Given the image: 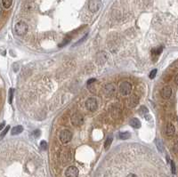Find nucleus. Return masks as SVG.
Here are the masks:
<instances>
[{"instance_id": "c756f323", "label": "nucleus", "mask_w": 178, "mask_h": 177, "mask_svg": "<svg viewBox=\"0 0 178 177\" xmlns=\"http://www.w3.org/2000/svg\"><path fill=\"white\" fill-rule=\"evenodd\" d=\"M5 127V122H3L2 124H0V130H2Z\"/></svg>"}, {"instance_id": "f03ea898", "label": "nucleus", "mask_w": 178, "mask_h": 177, "mask_svg": "<svg viewBox=\"0 0 178 177\" xmlns=\"http://www.w3.org/2000/svg\"><path fill=\"white\" fill-rule=\"evenodd\" d=\"M120 92L124 96H128L132 92V85L128 82V81H125V82L120 83Z\"/></svg>"}, {"instance_id": "f8f14e48", "label": "nucleus", "mask_w": 178, "mask_h": 177, "mask_svg": "<svg viewBox=\"0 0 178 177\" xmlns=\"http://www.w3.org/2000/svg\"><path fill=\"white\" fill-rule=\"evenodd\" d=\"M175 126L172 124V123H168L167 126V130H166V134L168 137H171L175 135Z\"/></svg>"}, {"instance_id": "5701e85b", "label": "nucleus", "mask_w": 178, "mask_h": 177, "mask_svg": "<svg viewBox=\"0 0 178 177\" xmlns=\"http://www.w3.org/2000/svg\"><path fill=\"white\" fill-rule=\"evenodd\" d=\"M157 146H158V149H159L160 151L163 150V144H162V143H161L160 140H157Z\"/></svg>"}, {"instance_id": "ddd939ff", "label": "nucleus", "mask_w": 178, "mask_h": 177, "mask_svg": "<svg viewBox=\"0 0 178 177\" xmlns=\"http://www.w3.org/2000/svg\"><path fill=\"white\" fill-rule=\"evenodd\" d=\"M130 126L134 128H140L141 127V122L136 117H133V119L129 121Z\"/></svg>"}, {"instance_id": "bb28decb", "label": "nucleus", "mask_w": 178, "mask_h": 177, "mask_svg": "<svg viewBox=\"0 0 178 177\" xmlns=\"http://www.w3.org/2000/svg\"><path fill=\"white\" fill-rule=\"evenodd\" d=\"M95 81H96V79H94V78H92V79H90V80L88 81V82H87V84H88V85H91V84H93L94 82H95Z\"/></svg>"}, {"instance_id": "0eeeda50", "label": "nucleus", "mask_w": 178, "mask_h": 177, "mask_svg": "<svg viewBox=\"0 0 178 177\" xmlns=\"http://www.w3.org/2000/svg\"><path fill=\"white\" fill-rule=\"evenodd\" d=\"M78 174H79L78 169L74 166H69L65 171V176L66 177H78Z\"/></svg>"}, {"instance_id": "6e6552de", "label": "nucleus", "mask_w": 178, "mask_h": 177, "mask_svg": "<svg viewBox=\"0 0 178 177\" xmlns=\"http://www.w3.org/2000/svg\"><path fill=\"white\" fill-rule=\"evenodd\" d=\"M160 94H161V97L162 98L168 99L172 95V88H171V86H165L164 87L162 88V90L160 92Z\"/></svg>"}, {"instance_id": "6ab92c4d", "label": "nucleus", "mask_w": 178, "mask_h": 177, "mask_svg": "<svg viewBox=\"0 0 178 177\" xmlns=\"http://www.w3.org/2000/svg\"><path fill=\"white\" fill-rule=\"evenodd\" d=\"M162 50H163V48H162V46H160V47H159V48H156V49H152V54H154V55H159L161 52H162Z\"/></svg>"}, {"instance_id": "b1692460", "label": "nucleus", "mask_w": 178, "mask_h": 177, "mask_svg": "<svg viewBox=\"0 0 178 177\" xmlns=\"http://www.w3.org/2000/svg\"><path fill=\"white\" fill-rule=\"evenodd\" d=\"M13 96V89H10V97H9V102L10 103H12Z\"/></svg>"}, {"instance_id": "f257e3e1", "label": "nucleus", "mask_w": 178, "mask_h": 177, "mask_svg": "<svg viewBox=\"0 0 178 177\" xmlns=\"http://www.w3.org/2000/svg\"><path fill=\"white\" fill-rule=\"evenodd\" d=\"M14 30H15V33L18 36H24L28 31V25L24 21H19L15 24Z\"/></svg>"}, {"instance_id": "4be33fe9", "label": "nucleus", "mask_w": 178, "mask_h": 177, "mask_svg": "<svg viewBox=\"0 0 178 177\" xmlns=\"http://www.w3.org/2000/svg\"><path fill=\"white\" fill-rule=\"evenodd\" d=\"M40 147H41L42 150H46V148H47V143H46V141H42L40 143Z\"/></svg>"}, {"instance_id": "20e7f679", "label": "nucleus", "mask_w": 178, "mask_h": 177, "mask_svg": "<svg viewBox=\"0 0 178 177\" xmlns=\"http://www.w3.org/2000/svg\"><path fill=\"white\" fill-rule=\"evenodd\" d=\"M72 139V134L70 130H63L60 134V140L62 143H68L71 141Z\"/></svg>"}, {"instance_id": "f3484780", "label": "nucleus", "mask_w": 178, "mask_h": 177, "mask_svg": "<svg viewBox=\"0 0 178 177\" xmlns=\"http://www.w3.org/2000/svg\"><path fill=\"white\" fill-rule=\"evenodd\" d=\"M130 137V134L128 132H122L120 134V138L121 140H127Z\"/></svg>"}, {"instance_id": "cd10ccee", "label": "nucleus", "mask_w": 178, "mask_h": 177, "mask_svg": "<svg viewBox=\"0 0 178 177\" xmlns=\"http://www.w3.org/2000/svg\"><path fill=\"white\" fill-rule=\"evenodd\" d=\"M175 85L178 84V75H175Z\"/></svg>"}, {"instance_id": "1a4fd4ad", "label": "nucleus", "mask_w": 178, "mask_h": 177, "mask_svg": "<svg viewBox=\"0 0 178 177\" xmlns=\"http://www.w3.org/2000/svg\"><path fill=\"white\" fill-rule=\"evenodd\" d=\"M104 93L106 95L108 96H110V95H112L114 93H115V90H116V86L113 85V84H108L104 86Z\"/></svg>"}, {"instance_id": "4468645a", "label": "nucleus", "mask_w": 178, "mask_h": 177, "mask_svg": "<svg viewBox=\"0 0 178 177\" xmlns=\"http://www.w3.org/2000/svg\"><path fill=\"white\" fill-rule=\"evenodd\" d=\"M22 131H23V127H22V126H16L12 129L11 134H12V135H20L21 133H22Z\"/></svg>"}, {"instance_id": "412c9836", "label": "nucleus", "mask_w": 178, "mask_h": 177, "mask_svg": "<svg viewBox=\"0 0 178 177\" xmlns=\"http://www.w3.org/2000/svg\"><path fill=\"white\" fill-rule=\"evenodd\" d=\"M9 129H10V127H9V126H7V127L5 128V130L2 132V134L0 135V139H2V138H3V137H4V136L7 134V132H8V130H9Z\"/></svg>"}, {"instance_id": "aec40b11", "label": "nucleus", "mask_w": 178, "mask_h": 177, "mask_svg": "<svg viewBox=\"0 0 178 177\" xmlns=\"http://www.w3.org/2000/svg\"><path fill=\"white\" fill-rule=\"evenodd\" d=\"M157 72H158V70H156V69L152 70L151 71V73H150V75H149V78H150L151 79L154 78H155V76H156V74H157Z\"/></svg>"}, {"instance_id": "9b49d317", "label": "nucleus", "mask_w": 178, "mask_h": 177, "mask_svg": "<svg viewBox=\"0 0 178 177\" xmlns=\"http://www.w3.org/2000/svg\"><path fill=\"white\" fill-rule=\"evenodd\" d=\"M139 102V98L137 95H132L128 100V107L134 108L135 107Z\"/></svg>"}, {"instance_id": "39448f33", "label": "nucleus", "mask_w": 178, "mask_h": 177, "mask_svg": "<svg viewBox=\"0 0 178 177\" xmlns=\"http://www.w3.org/2000/svg\"><path fill=\"white\" fill-rule=\"evenodd\" d=\"M101 5H102V0H89L88 9L92 13H95L101 8Z\"/></svg>"}, {"instance_id": "2eb2a0df", "label": "nucleus", "mask_w": 178, "mask_h": 177, "mask_svg": "<svg viewBox=\"0 0 178 177\" xmlns=\"http://www.w3.org/2000/svg\"><path fill=\"white\" fill-rule=\"evenodd\" d=\"M113 141V137L112 135H110L107 139H106V141H105V143H104V148L105 150H108L110 148V146L111 144V143H112Z\"/></svg>"}, {"instance_id": "c85d7f7f", "label": "nucleus", "mask_w": 178, "mask_h": 177, "mask_svg": "<svg viewBox=\"0 0 178 177\" xmlns=\"http://www.w3.org/2000/svg\"><path fill=\"white\" fill-rule=\"evenodd\" d=\"M127 177H137L135 174H129Z\"/></svg>"}, {"instance_id": "9d476101", "label": "nucleus", "mask_w": 178, "mask_h": 177, "mask_svg": "<svg viewBox=\"0 0 178 177\" xmlns=\"http://www.w3.org/2000/svg\"><path fill=\"white\" fill-rule=\"evenodd\" d=\"M106 61H107V54L104 52H101V53L97 54V55H96V62H97L98 64H103L106 62Z\"/></svg>"}, {"instance_id": "7ed1b4c3", "label": "nucleus", "mask_w": 178, "mask_h": 177, "mask_svg": "<svg viewBox=\"0 0 178 177\" xmlns=\"http://www.w3.org/2000/svg\"><path fill=\"white\" fill-rule=\"evenodd\" d=\"M86 107L89 111H95L98 107L97 101H96V99L94 97L88 98L86 101Z\"/></svg>"}, {"instance_id": "423d86ee", "label": "nucleus", "mask_w": 178, "mask_h": 177, "mask_svg": "<svg viewBox=\"0 0 178 177\" xmlns=\"http://www.w3.org/2000/svg\"><path fill=\"white\" fill-rule=\"evenodd\" d=\"M83 122H84V117L79 113H76L71 117V124L73 126L79 127L83 124Z\"/></svg>"}, {"instance_id": "393cba45", "label": "nucleus", "mask_w": 178, "mask_h": 177, "mask_svg": "<svg viewBox=\"0 0 178 177\" xmlns=\"http://www.w3.org/2000/svg\"><path fill=\"white\" fill-rule=\"evenodd\" d=\"M171 169H172V173L175 174V164L173 161L171 162Z\"/></svg>"}, {"instance_id": "a878e982", "label": "nucleus", "mask_w": 178, "mask_h": 177, "mask_svg": "<svg viewBox=\"0 0 178 177\" xmlns=\"http://www.w3.org/2000/svg\"><path fill=\"white\" fill-rule=\"evenodd\" d=\"M34 135H35V137H39V136L40 135V131H39V130H36V131H34Z\"/></svg>"}, {"instance_id": "dca6fc26", "label": "nucleus", "mask_w": 178, "mask_h": 177, "mask_svg": "<svg viewBox=\"0 0 178 177\" xmlns=\"http://www.w3.org/2000/svg\"><path fill=\"white\" fill-rule=\"evenodd\" d=\"M2 4H3L5 8L8 9V8H10L12 4H13V0H2Z\"/></svg>"}, {"instance_id": "7c9ffc66", "label": "nucleus", "mask_w": 178, "mask_h": 177, "mask_svg": "<svg viewBox=\"0 0 178 177\" xmlns=\"http://www.w3.org/2000/svg\"><path fill=\"white\" fill-rule=\"evenodd\" d=\"M175 154H177V144L175 145Z\"/></svg>"}, {"instance_id": "a211bd4d", "label": "nucleus", "mask_w": 178, "mask_h": 177, "mask_svg": "<svg viewBox=\"0 0 178 177\" xmlns=\"http://www.w3.org/2000/svg\"><path fill=\"white\" fill-rule=\"evenodd\" d=\"M139 111H140V114H141V115L145 116L146 114H148V111H149V110H148V109H147L145 106H142V107L140 108Z\"/></svg>"}]
</instances>
